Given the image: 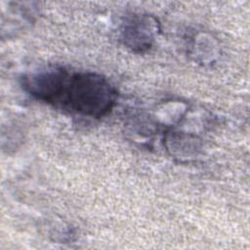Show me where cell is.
<instances>
[{
	"label": "cell",
	"mask_w": 250,
	"mask_h": 250,
	"mask_svg": "<svg viewBox=\"0 0 250 250\" xmlns=\"http://www.w3.org/2000/svg\"><path fill=\"white\" fill-rule=\"evenodd\" d=\"M68 72L60 66H50L22 78V87L33 98L46 103H59Z\"/></svg>",
	"instance_id": "2"
},
{
	"label": "cell",
	"mask_w": 250,
	"mask_h": 250,
	"mask_svg": "<svg viewBox=\"0 0 250 250\" xmlns=\"http://www.w3.org/2000/svg\"><path fill=\"white\" fill-rule=\"evenodd\" d=\"M116 101L109 81L94 72L68 74L59 103L83 116L100 118L107 114Z\"/></svg>",
	"instance_id": "1"
},
{
	"label": "cell",
	"mask_w": 250,
	"mask_h": 250,
	"mask_svg": "<svg viewBox=\"0 0 250 250\" xmlns=\"http://www.w3.org/2000/svg\"><path fill=\"white\" fill-rule=\"evenodd\" d=\"M158 31L156 20L147 15H134L122 24L121 38L124 45L137 53L151 48Z\"/></svg>",
	"instance_id": "3"
}]
</instances>
